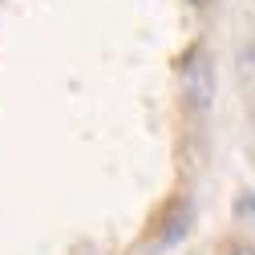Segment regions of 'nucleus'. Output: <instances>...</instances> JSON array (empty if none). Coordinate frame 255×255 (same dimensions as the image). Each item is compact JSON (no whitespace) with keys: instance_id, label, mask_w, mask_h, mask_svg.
<instances>
[{"instance_id":"nucleus-1","label":"nucleus","mask_w":255,"mask_h":255,"mask_svg":"<svg viewBox=\"0 0 255 255\" xmlns=\"http://www.w3.org/2000/svg\"><path fill=\"white\" fill-rule=\"evenodd\" d=\"M182 98L190 114H207L215 106V57L207 49H195L182 65Z\"/></svg>"},{"instance_id":"nucleus-2","label":"nucleus","mask_w":255,"mask_h":255,"mask_svg":"<svg viewBox=\"0 0 255 255\" xmlns=\"http://www.w3.org/2000/svg\"><path fill=\"white\" fill-rule=\"evenodd\" d=\"M190 223H195V203H190V199L174 203L170 215H166V223H162V231H158V247H174V243H182L186 231H190Z\"/></svg>"},{"instance_id":"nucleus-3","label":"nucleus","mask_w":255,"mask_h":255,"mask_svg":"<svg viewBox=\"0 0 255 255\" xmlns=\"http://www.w3.org/2000/svg\"><path fill=\"white\" fill-rule=\"evenodd\" d=\"M235 77H239V89H243V98L255 102V41H247L235 57Z\"/></svg>"},{"instance_id":"nucleus-4","label":"nucleus","mask_w":255,"mask_h":255,"mask_svg":"<svg viewBox=\"0 0 255 255\" xmlns=\"http://www.w3.org/2000/svg\"><path fill=\"white\" fill-rule=\"evenodd\" d=\"M239 215L255 219V195H243V199H239Z\"/></svg>"},{"instance_id":"nucleus-5","label":"nucleus","mask_w":255,"mask_h":255,"mask_svg":"<svg viewBox=\"0 0 255 255\" xmlns=\"http://www.w3.org/2000/svg\"><path fill=\"white\" fill-rule=\"evenodd\" d=\"M227 255H255V247H251V243H231Z\"/></svg>"},{"instance_id":"nucleus-6","label":"nucleus","mask_w":255,"mask_h":255,"mask_svg":"<svg viewBox=\"0 0 255 255\" xmlns=\"http://www.w3.org/2000/svg\"><path fill=\"white\" fill-rule=\"evenodd\" d=\"M190 4H211V0H190Z\"/></svg>"}]
</instances>
